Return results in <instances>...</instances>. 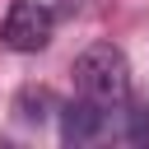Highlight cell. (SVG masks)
I'll return each mask as SVG.
<instances>
[{
  "label": "cell",
  "instance_id": "obj_3",
  "mask_svg": "<svg viewBox=\"0 0 149 149\" xmlns=\"http://www.w3.org/2000/svg\"><path fill=\"white\" fill-rule=\"evenodd\" d=\"M102 107H93L88 98H79V102H65L61 107V135L70 140V144H84V140H93L98 130H102Z\"/></svg>",
  "mask_w": 149,
  "mask_h": 149
},
{
  "label": "cell",
  "instance_id": "obj_2",
  "mask_svg": "<svg viewBox=\"0 0 149 149\" xmlns=\"http://www.w3.org/2000/svg\"><path fill=\"white\" fill-rule=\"evenodd\" d=\"M0 42L9 51H42L51 42V14H47V5L14 0L9 14H5V28H0Z\"/></svg>",
  "mask_w": 149,
  "mask_h": 149
},
{
  "label": "cell",
  "instance_id": "obj_1",
  "mask_svg": "<svg viewBox=\"0 0 149 149\" xmlns=\"http://www.w3.org/2000/svg\"><path fill=\"white\" fill-rule=\"evenodd\" d=\"M74 84H79V98H88L93 107L102 112H116L130 93V65L121 56V47L112 42H93L79 61H74Z\"/></svg>",
  "mask_w": 149,
  "mask_h": 149
},
{
  "label": "cell",
  "instance_id": "obj_4",
  "mask_svg": "<svg viewBox=\"0 0 149 149\" xmlns=\"http://www.w3.org/2000/svg\"><path fill=\"white\" fill-rule=\"evenodd\" d=\"M130 140H149V112L144 107L130 112Z\"/></svg>",
  "mask_w": 149,
  "mask_h": 149
}]
</instances>
